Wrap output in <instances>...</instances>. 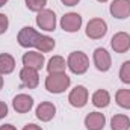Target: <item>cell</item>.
<instances>
[{
    "label": "cell",
    "mask_w": 130,
    "mask_h": 130,
    "mask_svg": "<svg viewBox=\"0 0 130 130\" xmlns=\"http://www.w3.org/2000/svg\"><path fill=\"white\" fill-rule=\"evenodd\" d=\"M106 126V117L101 112H89L85 117L86 130H103Z\"/></svg>",
    "instance_id": "9a60e30c"
},
{
    "label": "cell",
    "mask_w": 130,
    "mask_h": 130,
    "mask_svg": "<svg viewBox=\"0 0 130 130\" xmlns=\"http://www.w3.org/2000/svg\"><path fill=\"white\" fill-rule=\"evenodd\" d=\"M110 47L115 53H126L130 50V35L127 32H117L110 39Z\"/></svg>",
    "instance_id": "7c38bea8"
},
{
    "label": "cell",
    "mask_w": 130,
    "mask_h": 130,
    "mask_svg": "<svg viewBox=\"0 0 130 130\" xmlns=\"http://www.w3.org/2000/svg\"><path fill=\"white\" fill-rule=\"evenodd\" d=\"M15 70V59L9 53H0V74H11Z\"/></svg>",
    "instance_id": "ac0fdd59"
},
{
    "label": "cell",
    "mask_w": 130,
    "mask_h": 130,
    "mask_svg": "<svg viewBox=\"0 0 130 130\" xmlns=\"http://www.w3.org/2000/svg\"><path fill=\"white\" fill-rule=\"evenodd\" d=\"M36 118L42 123H48L55 118L56 115V106L52 103V101H41L38 106H36Z\"/></svg>",
    "instance_id": "4fadbf2b"
},
{
    "label": "cell",
    "mask_w": 130,
    "mask_h": 130,
    "mask_svg": "<svg viewBox=\"0 0 130 130\" xmlns=\"http://www.w3.org/2000/svg\"><path fill=\"white\" fill-rule=\"evenodd\" d=\"M97 2H100V3H106V2H109V0H97Z\"/></svg>",
    "instance_id": "f546056e"
},
{
    "label": "cell",
    "mask_w": 130,
    "mask_h": 130,
    "mask_svg": "<svg viewBox=\"0 0 130 130\" xmlns=\"http://www.w3.org/2000/svg\"><path fill=\"white\" fill-rule=\"evenodd\" d=\"M110 129L112 130H129L130 118L124 113H117L110 118Z\"/></svg>",
    "instance_id": "d6986e66"
},
{
    "label": "cell",
    "mask_w": 130,
    "mask_h": 130,
    "mask_svg": "<svg viewBox=\"0 0 130 130\" xmlns=\"http://www.w3.org/2000/svg\"><path fill=\"white\" fill-rule=\"evenodd\" d=\"M91 101H92V104H94L95 107L104 109V107H107V106L110 104V94H109V91H106V89H97V91L92 94Z\"/></svg>",
    "instance_id": "2e32d148"
},
{
    "label": "cell",
    "mask_w": 130,
    "mask_h": 130,
    "mask_svg": "<svg viewBox=\"0 0 130 130\" xmlns=\"http://www.w3.org/2000/svg\"><path fill=\"white\" fill-rule=\"evenodd\" d=\"M45 68H47L48 74H52V73H65V70H67V61L62 56L56 55V56H53V58L48 59Z\"/></svg>",
    "instance_id": "e0dca14e"
},
{
    "label": "cell",
    "mask_w": 130,
    "mask_h": 130,
    "mask_svg": "<svg viewBox=\"0 0 130 130\" xmlns=\"http://www.w3.org/2000/svg\"><path fill=\"white\" fill-rule=\"evenodd\" d=\"M3 83H5V79H3V74H0V89L3 88Z\"/></svg>",
    "instance_id": "83f0119b"
},
{
    "label": "cell",
    "mask_w": 130,
    "mask_h": 130,
    "mask_svg": "<svg viewBox=\"0 0 130 130\" xmlns=\"http://www.w3.org/2000/svg\"><path fill=\"white\" fill-rule=\"evenodd\" d=\"M45 89L52 94H62L71 85V77L67 73H52L45 77Z\"/></svg>",
    "instance_id": "7a4b0ae2"
},
{
    "label": "cell",
    "mask_w": 130,
    "mask_h": 130,
    "mask_svg": "<svg viewBox=\"0 0 130 130\" xmlns=\"http://www.w3.org/2000/svg\"><path fill=\"white\" fill-rule=\"evenodd\" d=\"M23 65L24 67H29V68H35V70H42V67L45 65V58H44V53L38 52V50H29L27 53L23 55L21 58Z\"/></svg>",
    "instance_id": "30bf717a"
},
{
    "label": "cell",
    "mask_w": 130,
    "mask_h": 130,
    "mask_svg": "<svg viewBox=\"0 0 130 130\" xmlns=\"http://www.w3.org/2000/svg\"><path fill=\"white\" fill-rule=\"evenodd\" d=\"M8 110H9L8 109V104L0 100V120H3L5 117H8Z\"/></svg>",
    "instance_id": "cb8c5ba5"
},
{
    "label": "cell",
    "mask_w": 130,
    "mask_h": 130,
    "mask_svg": "<svg viewBox=\"0 0 130 130\" xmlns=\"http://www.w3.org/2000/svg\"><path fill=\"white\" fill-rule=\"evenodd\" d=\"M85 33L89 39H101L107 33V23L103 18H91L86 24Z\"/></svg>",
    "instance_id": "277c9868"
},
{
    "label": "cell",
    "mask_w": 130,
    "mask_h": 130,
    "mask_svg": "<svg viewBox=\"0 0 130 130\" xmlns=\"http://www.w3.org/2000/svg\"><path fill=\"white\" fill-rule=\"evenodd\" d=\"M23 130H42L39 126H36V124H33V123H30V124H26L24 127H23Z\"/></svg>",
    "instance_id": "d4e9b609"
},
{
    "label": "cell",
    "mask_w": 130,
    "mask_h": 130,
    "mask_svg": "<svg viewBox=\"0 0 130 130\" xmlns=\"http://www.w3.org/2000/svg\"><path fill=\"white\" fill-rule=\"evenodd\" d=\"M62 2V5H65V6H76L80 0H61Z\"/></svg>",
    "instance_id": "484cf974"
},
{
    "label": "cell",
    "mask_w": 130,
    "mask_h": 130,
    "mask_svg": "<svg viewBox=\"0 0 130 130\" xmlns=\"http://www.w3.org/2000/svg\"><path fill=\"white\" fill-rule=\"evenodd\" d=\"M120 80L126 85H130V61L123 62L120 68Z\"/></svg>",
    "instance_id": "7402d4cb"
},
{
    "label": "cell",
    "mask_w": 130,
    "mask_h": 130,
    "mask_svg": "<svg viewBox=\"0 0 130 130\" xmlns=\"http://www.w3.org/2000/svg\"><path fill=\"white\" fill-rule=\"evenodd\" d=\"M67 68L73 74H85L89 68V58L83 52H71L67 58Z\"/></svg>",
    "instance_id": "3957f363"
},
{
    "label": "cell",
    "mask_w": 130,
    "mask_h": 130,
    "mask_svg": "<svg viewBox=\"0 0 130 130\" xmlns=\"http://www.w3.org/2000/svg\"><path fill=\"white\" fill-rule=\"evenodd\" d=\"M92 61H94V65L98 71L101 73H106L110 70L112 67V58H110V53L104 48V47H98L94 50L92 53Z\"/></svg>",
    "instance_id": "ba28073f"
},
{
    "label": "cell",
    "mask_w": 130,
    "mask_h": 130,
    "mask_svg": "<svg viewBox=\"0 0 130 130\" xmlns=\"http://www.w3.org/2000/svg\"><path fill=\"white\" fill-rule=\"evenodd\" d=\"M82 15L77 14V12H68V14H64L62 18H61V29L64 32L68 33H74L79 32L80 27H82Z\"/></svg>",
    "instance_id": "52a82bcc"
},
{
    "label": "cell",
    "mask_w": 130,
    "mask_h": 130,
    "mask_svg": "<svg viewBox=\"0 0 130 130\" xmlns=\"http://www.w3.org/2000/svg\"><path fill=\"white\" fill-rule=\"evenodd\" d=\"M0 130H17V127L12 124H3V126H0Z\"/></svg>",
    "instance_id": "4316f807"
},
{
    "label": "cell",
    "mask_w": 130,
    "mask_h": 130,
    "mask_svg": "<svg viewBox=\"0 0 130 130\" xmlns=\"http://www.w3.org/2000/svg\"><path fill=\"white\" fill-rule=\"evenodd\" d=\"M17 41L23 48H36L41 53H48L56 47V42L52 36L41 35L30 26H24L18 32Z\"/></svg>",
    "instance_id": "6da1fadb"
},
{
    "label": "cell",
    "mask_w": 130,
    "mask_h": 130,
    "mask_svg": "<svg viewBox=\"0 0 130 130\" xmlns=\"http://www.w3.org/2000/svg\"><path fill=\"white\" fill-rule=\"evenodd\" d=\"M6 3H8V0H0V8H2V6H5Z\"/></svg>",
    "instance_id": "f1b7e54d"
},
{
    "label": "cell",
    "mask_w": 130,
    "mask_h": 130,
    "mask_svg": "<svg viewBox=\"0 0 130 130\" xmlns=\"http://www.w3.org/2000/svg\"><path fill=\"white\" fill-rule=\"evenodd\" d=\"M88 98H89L88 89H86L83 85H77V86H74V88L70 91V94H68V103H70L73 107L80 109V107H85V106H86Z\"/></svg>",
    "instance_id": "8992f818"
},
{
    "label": "cell",
    "mask_w": 130,
    "mask_h": 130,
    "mask_svg": "<svg viewBox=\"0 0 130 130\" xmlns=\"http://www.w3.org/2000/svg\"><path fill=\"white\" fill-rule=\"evenodd\" d=\"M12 107L17 113H27L33 107V98L29 94H18L12 100Z\"/></svg>",
    "instance_id": "5bb4252c"
},
{
    "label": "cell",
    "mask_w": 130,
    "mask_h": 130,
    "mask_svg": "<svg viewBox=\"0 0 130 130\" xmlns=\"http://www.w3.org/2000/svg\"><path fill=\"white\" fill-rule=\"evenodd\" d=\"M115 103L123 109H130V89H118L115 92Z\"/></svg>",
    "instance_id": "ffe728a7"
},
{
    "label": "cell",
    "mask_w": 130,
    "mask_h": 130,
    "mask_svg": "<svg viewBox=\"0 0 130 130\" xmlns=\"http://www.w3.org/2000/svg\"><path fill=\"white\" fill-rule=\"evenodd\" d=\"M36 26L41 30L53 32L56 29V14L52 9H42L36 14Z\"/></svg>",
    "instance_id": "5b68a950"
},
{
    "label": "cell",
    "mask_w": 130,
    "mask_h": 130,
    "mask_svg": "<svg viewBox=\"0 0 130 130\" xmlns=\"http://www.w3.org/2000/svg\"><path fill=\"white\" fill-rule=\"evenodd\" d=\"M8 27H9V18H8L6 14L0 12V35H3V33L6 32Z\"/></svg>",
    "instance_id": "603a6c76"
},
{
    "label": "cell",
    "mask_w": 130,
    "mask_h": 130,
    "mask_svg": "<svg viewBox=\"0 0 130 130\" xmlns=\"http://www.w3.org/2000/svg\"><path fill=\"white\" fill-rule=\"evenodd\" d=\"M20 80H21V85L24 88L35 89L39 85V71L35 70V68L23 67L20 70Z\"/></svg>",
    "instance_id": "9c48e42d"
},
{
    "label": "cell",
    "mask_w": 130,
    "mask_h": 130,
    "mask_svg": "<svg viewBox=\"0 0 130 130\" xmlns=\"http://www.w3.org/2000/svg\"><path fill=\"white\" fill-rule=\"evenodd\" d=\"M26 2V8L32 12H39L42 9H45L47 6V0H24Z\"/></svg>",
    "instance_id": "44dd1931"
},
{
    "label": "cell",
    "mask_w": 130,
    "mask_h": 130,
    "mask_svg": "<svg viewBox=\"0 0 130 130\" xmlns=\"http://www.w3.org/2000/svg\"><path fill=\"white\" fill-rule=\"evenodd\" d=\"M109 12L113 18L126 20L130 17V0H113L109 6Z\"/></svg>",
    "instance_id": "8fae6325"
}]
</instances>
